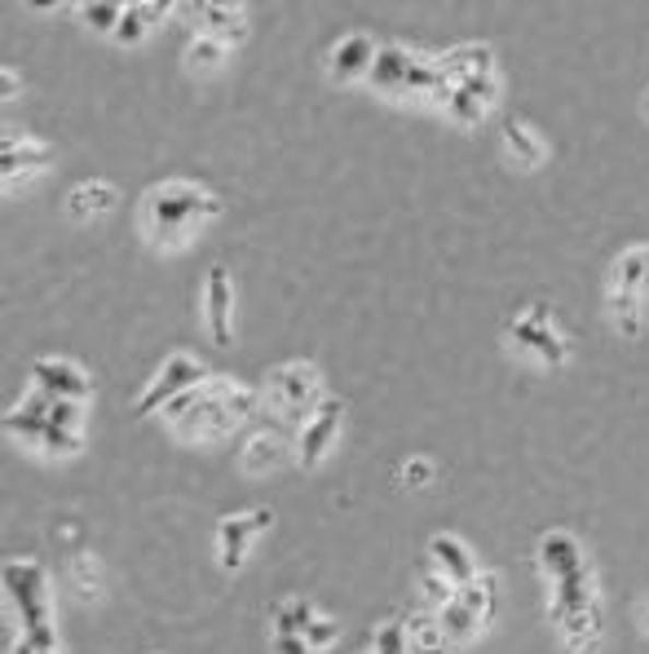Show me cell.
I'll return each mask as SVG.
<instances>
[{
    "label": "cell",
    "mask_w": 649,
    "mask_h": 654,
    "mask_svg": "<svg viewBox=\"0 0 649 654\" xmlns=\"http://www.w3.org/2000/svg\"><path fill=\"white\" fill-rule=\"evenodd\" d=\"M216 203L208 190H199V186H190V182H168V186H160L155 195H151V231H155V244H177V240H186V231L199 222V217H212Z\"/></svg>",
    "instance_id": "obj_1"
},
{
    "label": "cell",
    "mask_w": 649,
    "mask_h": 654,
    "mask_svg": "<svg viewBox=\"0 0 649 654\" xmlns=\"http://www.w3.org/2000/svg\"><path fill=\"white\" fill-rule=\"evenodd\" d=\"M71 588H75L80 597H97L102 571H97V562H93L88 553H75V558H71Z\"/></svg>",
    "instance_id": "obj_26"
},
{
    "label": "cell",
    "mask_w": 649,
    "mask_h": 654,
    "mask_svg": "<svg viewBox=\"0 0 649 654\" xmlns=\"http://www.w3.org/2000/svg\"><path fill=\"white\" fill-rule=\"evenodd\" d=\"M14 654H36V645H32L27 637H19V645H14Z\"/></svg>",
    "instance_id": "obj_41"
},
{
    "label": "cell",
    "mask_w": 649,
    "mask_h": 654,
    "mask_svg": "<svg viewBox=\"0 0 649 654\" xmlns=\"http://www.w3.org/2000/svg\"><path fill=\"white\" fill-rule=\"evenodd\" d=\"M376 654H406V628L402 623H385L376 632Z\"/></svg>",
    "instance_id": "obj_30"
},
{
    "label": "cell",
    "mask_w": 649,
    "mask_h": 654,
    "mask_svg": "<svg viewBox=\"0 0 649 654\" xmlns=\"http://www.w3.org/2000/svg\"><path fill=\"white\" fill-rule=\"evenodd\" d=\"M49 420L62 429H80V402L75 398H54L49 402Z\"/></svg>",
    "instance_id": "obj_33"
},
{
    "label": "cell",
    "mask_w": 649,
    "mask_h": 654,
    "mask_svg": "<svg viewBox=\"0 0 649 654\" xmlns=\"http://www.w3.org/2000/svg\"><path fill=\"white\" fill-rule=\"evenodd\" d=\"M5 593L14 597L19 615H23V637L36 650H54V623H49V593H45V571L23 558V562H5Z\"/></svg>",
    "instance_id": "obj_2"
},
{
    "label": "cell",
    "mask_w": 649,
    "mask_h": 654,
    "mask_svg": "<svg viewBox=\"0 0 649 654\" xmlns=\"http://www.w3.org/2000/svg\"><path fill=\"white\" fill-rule=\"evenodd\" d=\"M508 332H512V341H521L526 350H534L539 359H544V363H566V341L553 332V327H534V323H526V318H517L512 327H508Z\"/></svg>",
    "instance_id": "obj_14"
},
{
    "label": "cell",
    "mask_w": 649,
    "mask_h": 654,
    "mask_svg": "<svg viewBox=\"0 0 649 654\" xmlns=\"http://www.w3.org/2000/svg\"><path fill=\"white\" fill-rule=\"evenodd\" d=\"M32 381L40 385V394H49V398H84L88 394V381H84V372L80 367H71V363H62V359H40L36 367H32Z\"/></svg>",
    "instance_id": "obj_8"
},
{
    "label": "cell",
    "mask_w": 649,
    "mask_h": 654,
    "mask_svg": "<svg viewBox=\"0 0 649 654\" xmlns=\"http://www.w3.org/2000/svg\"><path fill=\"white\" fill-rule=\"evenodd\" d=\"M640 628H645V632H649V602H645V606H640Z\"/></svg>",
    "instance_id": "obj_42"
},
{
    "label": "cell",
    "mask_w": 649,
    "mask_h": 654,
    "mask_svg": "<svg viewBox=\"0 0 649 654\" xmlns=\"http://www.w3.org/2000/svg\"><path fill=\"white\" fill-rule=\"evenodd\" d=\"M14 89H19V75L5 67V75H0V93H5V97H14Z\"/></svg>",
    "instance_id": "obj_39"
},
{
    "label": "cell",
    "mask_w": 649,
    "mask_h": 654,
    "mask_svg": "<svg viewBox=\"0 0 649 654\" xmlns=\"http://www.w3.org/2000/svg\"><path fill=\"white\" fill-rule=\"evenodd\" d=\"M194 67H212V62H222V40H212V36H199L194 45H190V54H186Z\"/></svg>",
    "instance_id": "obj_32"
},
{
    "label": "cell",
    "mask_w": 649,
    "mask_h": 654,
    "mask_svg": "<svg viewBox=\"0 0 649 654\" xmlns=\"http://www.w3.org/2000/svg\"><path fill=\"white\" fill-rule=\"evenodd\" d=\"M203 381V367L190 359V354H173L168 363H164V372L155 376V385L138 398V416H151V411H160V407H168L173 398H181L186 389H194Z\"/></svg>",
    "instance_id": "obj_3"
},
{
    "label": "cell",
    "mask_w": 649,
    "mask_h": 654,
    "mask_svg": "<svg viewBox=\"0 0 649 654\" xmlns=\"http://www.w3.org/2000/svg\"><path fill=\"white\" fill-rule=\"evenodd\" d=\"M0 173L14 177L19 168L32 173V168H45L54 160V147H40V142H19V133H5V142H0Z\"/></svg>",
    "instance_id": "obj_13"
},
{
    "label": "cell",
    "mask_w": 649,
    "mask_h": 654,
    "mask_svg": "<svg viewBox=\"0 0 649 654\" xmlns=\"http://www.w3.org/2000/svg\"><path fill=\"white\" fill-rule=\"evenodd\" d=\"M428 558H433V567H438V571L456 584V593L477 580V562H473V553L464 549L456 535H433V539H428Z\"/></svg>",
    "instance_id": "obj_7"
},
{
    "label": "cell",
    "mask_w": 649,
    "mask_h": 654,
    "mask_svg": "<svg viewBox=\"0 0 649 654\" xmlns=\"http://www.w3.org/2000/svg\"><path fill=\"white\" fill-rule=\"evenodd\" d=\"M84 19L93 27H102V32H116L120 19H125V5H84Z\"/></svg>",
    "instance_id": "obj_31"
},
{
    "label": "cell",
    "mask_w": 649,
    "mask_h": 654,
    "mask_svg": "<svg viewBox=\"0 0 649 654\" xmlns=\"http://www.w3.org/2000/svg\"><path fill=\"white\" fill-rule=\"evenodd\" d=\"M138 14L146 19V27L155 23V19H164V5H138Z\"/></svg>",
    "instance_id": "obj_40"
},
{
    "label": "cell",
    "mask_w": 649,
    "mask_h": 654,
    "mask_svg": "<svg viewBox=\"0 0 649 654\" xmlns=\"http://www.w3.org/2000/svg\"><path fill=\"white\" fill-rule=\"evenodd\" d=\"M411 654H442L447 650V632H442V619H433V615H415L411 628Z\"/></svg>",
    "instance_id": "obj_20"
},
{
    "label": "cell",
    "mask_w": 649,
    "mask_h": 654,
    "mask_svg": "<svg viewBox=\"0 0 649 654\" xmlns=\"http://www.w3.org/2000/svg\"><path fill=\"white\" fill-rule=\"evenodd\" d=\"M314 389H318V381H314V367H309V363H287V367L270 372V398H274L287 416H300Z\"/></svg>",
    "instance_id": "obj_6"
},
{
    "label": "cell",
    "mask_w": 649,
    "mask_h": 654,
    "mask_svg": "<svg viewBox=\"0 0 649 654\" xmlns=\"http://www.w3.org/2000/svg\"><path fill=\"white\" fill-rule=\"evenodd\" d=\"M406 67H411V58H406L402 49H380V54H376V67H371V80H376L380 89H402Z\"/></svg>",
    "instance_id": "obj_23"
},
{
    "label": "cell",
    "mask_w": 649,
    "mask_h": 654,
    "mask_svg": "<svg viewBox=\"0 0 649 654\" xmlns=\"http://www.w3.org/2000/svg\"><path fill=\"white\" fill-rule=\"evenodd\" d=\"M274 645H279V654H305V650H309L305 637H279Z\"/></svg>",
    "instance_id": "obj_37"
},
{
    "label": "cell",
    "mask_w": 649,
    "mask_h": 654,
    "mask_svg": "<svg viewBox=\"0 0 649 654\" xmlns=\"http://www.w3.org/2000/svg\"><path fill=\"white\" fill-rule=\"evenodd\" d=\"M279 460H283V439H279V433H257V439L248 443V452H244V469L248 474H266Z\"/></svg>",
    "instance_id": "obj_22"
},
{
    "label": "cell",
    "mask_w": 649,
    "mask_h": 654,
    "mask_svg": "<svg viewBox=\"0 0 649 654\" xmlns=\"http://www.w3.org/2000/svg\"><path fill=\"white\" fill-rule=\"evenodd\" d=\"M504 147H508V151L517 155V164H526V168L544 164V155H548V151H544V142H539V138H534L526 125H517V120H508V125H504Z\"/></svg>",
    "instance_id": "obj_19"
},
{
    "label": "cell",
    "mask_w": 649,
    "mask_h": 654,
    "mask_svg": "<svg viewBox=\"0 0 649 654\" xmlns=\"http://www.w3.org/2000/svg\"><path fill=\"white\" fill-rule=\"evenodd\" d=\"M270 522H274L270 509H252V513H244V517H222V526H216V544H222V567H226V571H239V567H244L252 535H261Z\"/></svg>",
    "instance_id": "obj_4"
},
{
    "label": "cell",
    "mask_w": 649,
    "mask_h": 654,
    "mask_svg": "<svg viewBox=\"0 0 649 654\" xmlns=\"http://www.w3.org/2000/svg\"><path fill=\"white\" fill-rule=\"evenodd\" d=\"M645 288H649V244H636L614 261V292L640 296Z\"/></svg>",
    "instance_id": "obj_16"
},
{
    "label": "cell",
    "mask_w": 649,
    "mask_h": 654,
    "mask_svg": "<svg viewBox=\"0 0 649 654\" xmlns=\"http://www.w3.org/2000/svg\"><path fill=\"white\" fill-rule=\"evenodd\" d=\"M337 632H341V628H337L332 619H314V623L305 628V645H309V650H322V645L337 641Z\"/></svg>",
    "instance_id": "obj_35"
},
{
    "label": "cell",
    "mask_w": 649,
    "mask_h": 654,
    "mask_svg": "<svg viewBox=\"0 0 649 654\" xmlns=\"http://www.w3.org/2000/svg\"><path fill=\"white\" fill-rule=\"evenodd\" d=\"M526 323H534V327H548V305H544V301H534V305H530V314H526Z\"/></svg>",
    "instance_id": "obj_38"
},
{
    "label": "cell",
    "mask_w": 649,
    "mask_h": 654,
    "mask_svg": "<svg viewBox=\"0 0 649 654\" xmlns=\"http://www.w3.org/2000/svg\"><path fill=\"white\" fill-rule=\"evenodd\" d=\"M40 447H45V452H58V456H71V452H80V429H62V424L49 420Z\"/></svg>",
    "instance_id": "obj_27"
},
{
    "label": "cell",
    "mask_w": 649,
    "mask_h": 654,
    "mask_svg": "<svg viewBox=\"0 0 649 654\" xmlns=\"http://www.w3.org/2000/svg\"><path fill=\"white\" fill-rule=\"evenodd\" d=\"M314 623V606L309 602H287L274 615V632L279 637H305V628Z\"/></svg>",
    "instance_id": "obj_24"
},
{
    "label": "cell",
    "mask_w": 649,
    "mask_h": 654,
    "mask_svg": "<svg viewBox=\"0 0 649 654\" xmlns=\"http://www.w3.org/2000/svg\"><path fill=\"white\" fill-rule=\"evenodd\" d=\"M111 203H116V186H106V182H88V186H75L67 195L71 217H97V212H106Z\"/></svg>",
    "instance_id": "obj_18"
},
{
    "label": "cell",
    "mask_w": 649,
    "mask_h": 654,
    "mask_svg": "<svg viewBox=\"0 0 649 654\" xmlns=\"http://www.w3.org/2000/svg\"><path fill=\"white\" fill-rule=\"evenodd\" d=\"M424 593H428V602H438V606H447L451 597H456V584L442 575V571H428L424 575Z\"/></svg>",
    "instance_id": "obj_34"
},
{
    "label": "cell",
    "mask_w": 649,
    "mask_h": 654,
    "mask_svg": "<svg viewBox=\"0 0 649 654\" xmlns=\"http://www.w3.org/2000/svg\"><path fill=\"white\" fill-rule=\"evenodd\" d=\"M583 610H597L588 567H583V571H575L570 580H562V584H557V593H553V619H557V623H566L570 615H583Z\"/></svg>",
    "instance_id": "obj_12"
},
{
    "label": "cell",
    "mask_w": 649,
    "mask_h": 654,
    "mask_svg": "<svg viewBox=\"0 0 649 654\" xmlns=\"http://www.w3.org/2000/svg\"><path fill=\"white\" fill-rule=\"evenodd\" d=\"M199 19L212 27L216 40H239L244 36V10L239 5H199Z\"/></svg>",
    "instance_id": "obj_21"
},
{
    "label": "cell",
    "mask_w": 649,
    "mask_h": 654,
    "mask_svg": "<svg viewBox=\"0 0 649 654\" xmlns=\"http://www.w3.org/2000/svg\"><path fill=\"white\" fill-rule=\"evenodd\" d=\"M208 332L216 346H231V270H208Z\"/></svg>",
    "instance_id": "obj_9"
},
{
    "label": "cell",
    "mask_w": 649,
    "mask_h": 654,
    "mask_svg": "<svg viewBox=\"0 0 649 654\" xmlns=\"http://www.w3.org/2000/svg\"><path fill=\"white\" fill-rule=\"evenodd\" d=\"M539 562H544V571L562 584V580H570L575 571H583V549L575 544V535L553 530V535L539 539Z\"/></svg>",
    "instance_id": "obj_10"
},
{
    "label": "cell",
    "mask_w": 649,
    "mask_h": 654,
    "mask_svg": "<svg viewBox=\"0 0 649 654\" xmlns=\"http://www.w3.org/2000/svg\"><path fill=\"white\" fill-rule=\"evenodd\" d=\"M142 36H146V19L138 14V5H129L125 19H120V27H116V40H120V45H138Z\"/></svg>",
    "instance_id": "obj_29"
},
{
    "label": "cell",
    "mask_w": 649,
    "mask_h": 654,
    "mask_svg": "<svg viewBox=\"0 0 649 654\" xmlns=\"http://www.w3.org/2000/svg\"><path fill=\"white\" fill-rule=\"evenodd\" d=\"M438 71H442L451 84H464V80H473V75H491V71H495V54H491V45H460V49H451V54L438 62Z\"/></svg>",
    "instance_id": "obj_11"
},
{
    "label": "cell",
    "mask_w": 649,
    "mask_h": 654,
    "mask_svg": "<svg viewBox=\"0 0 649 654\" xmlns=\"http://www.w3.org/2000/svg\"><path fill=\"white\" fill-rule=\"evenodd\" d=\"M428 474H433V469H428V460H411V465L402 469V478H406L411 487H424V482H428Z\"/></svg>",
    "instance_id": "obj_36"
},
{
    "label": "cell",
    "mask_w": 649,
    "mask_h": 654,
    "mask_svg": "<svg viewBox=\"0 0 649 654\" xmlns=\"http://www.w3.org/2000/svg\"><path fill=\"white\" fill-rule=\"evenodd\" d=\"M36 654H58V645H54V650H36Z\"/></svg>",
    "instance_id": "obj_43"
},
{
    "label": "cell",
    "mask_w": 649,
    "mask_h": 654,
    "mask_svg": "<svg viewBox=\"0 0 649 654\" xmlns=\"http://www.w3.org/2000/svg\"><path fill=\"white\" fill-rule=\"evenodd\" d=\"M341 416H345V402H341V398H322V402H318L314 420H309L305 433H300V465H305V469H314V465L322 460V452L332 447L337 429H341Z\"/></svg>",
    "instance_id": "obj_5"
},
{
    "label": "cell",
    "mask_w": 649,
    "mask_h": 654,
    "mask_svg": "<svg viewBox=\"0 0 649 654\" xmlns=\"http://www.w3.org/2000/svg\"><path fill=\"white\" fill-rule=\"evenodd\" d=\"M495 588H499V584H495V575H482V580H473L469 588H460V597H464V602L482 615V623H491V619H495V606H499V602H495Z\"/></svg>",
    "instance_id": "obj_25"
},
{
    "label": "cell",
    "mask_w": 649,
    "mask_h": 654,
    "mask_svg": "<svg viewBox=\"0 0 649 654\" xmlns=\"http://www.w3.org/2000/svg\"><path fill=\"white\" fill-rule=\"evenodd\" d=\"M438 619H442V632H447V641H469V637L482 628V615H477V610H473V606H469L460 593H456V597L442 606V615H438Z\"/></svg>",
    "instance_id": "obj_17"
},
{
    "label": "cell",
    "mask_w": 649,
    "mask_h": 654,
    "mask_svg": "<svg viewBox=\"0 0 649 654\" xmlns=\"http://www.w3.org/2000/svg\"><path fill=\"white\" fill-rule=\"evenodd\" d=\"M447 106H451V116H456V120H464V125H473V120H482V112H486V106H482V102H477L473 93H464V89H456Z\"/></svg>",
    "instance_id": "obj_28"
},
{
    "label": "cell",
    "mask_w": 649,
    "mask_h": 654,
    "mask_svg": "<svg viewBox=\"0 0 649 654\" xmlns=\"http://www.w3.org/2000/svg\"><path fill=\"white\" fill-rule=\"evenodd\" d=\"M376 45L367 40V36H350V40H341V49L332 54V75L337 80H354V75H363V71H371L376 67Z\"/></svg>",
    "instance_id": "obj_15"
}]
</instances>
